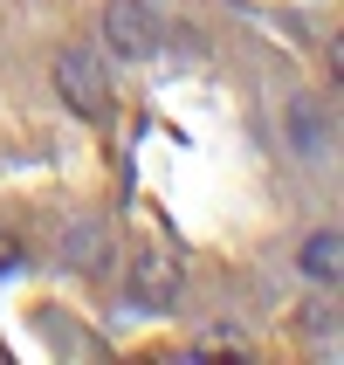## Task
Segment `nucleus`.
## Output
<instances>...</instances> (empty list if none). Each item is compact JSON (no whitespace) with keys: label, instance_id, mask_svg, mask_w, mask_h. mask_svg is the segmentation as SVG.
Here are the masks:
<instances>
[{"label":"nucleus","instance_id":"nucleus-1","mask_svg":"<svg viewBox=\"0 0 344 365\" xmlns=\"http://www.w3.org/2000/svg\"><path fill=\"white\" fill-rule=\"evenodd\" d=\"M48 83H56V97L69 103L83 124H103L110 110H118V90H110V76H103V62L90 56V48H56Z\"/></svg>","mask_w":344,"mask_h":365},{"label":"nucleus","instance_id":"nucleus-2","mask_svg":"<svg viewBox=\"0 0 344 365\" xmlns=\"http://www.w3.org/2000/svg\"><path fill=\"white\" fill-rule=\"evenodd\" d=\"M124 283H131V304L138 310L165 317V310H179V297H186V262L165 242H138L131 262H124Z\"/></svg>","mask_w":344,"mask_h":365},{"label":"nucleus","instance_id":"nucleus-3","mask_svg":"<svg viewBox=\"0 0 344 365\" xmlns=\"http://www.w3.org/2000/svg\"><path fill=\"white\" fill-rule=\"evenodd\" d=\"M97 28H103V48L118 62H152L165 48V28H159V14H152L145 0H110Z\"/></svg>","mask_w":344,"mask_h":365},{"label":"nucleus","instance_id":"nucleus-4","mask_svg":"<svg viewBox=\"0 0 344 365\" xmlns=\"http://www.w3.org/2000/svg\"><path fill=\"white\" fill-rule=\"evenodd\" d=\"M283 131H289V152H303V159H317L330 145V118H324V103H310V97H296L283 110Z\"/></svg>","mask_w":344,"mask_h":365},{"label":"nucleus","instance_id":"nucleus-5","mask_svg":"<svg viewBox=\"0 0 344 365\" xmlns=\"http://www.w3.org/2000/svg\"><path fill=\"white\" fill-rule=\"evenodd\" d=\"M296 262H303L310 283H338V276H344V242L330 235V227H317V235L303 242V255H296Z\"/></svg>","mask_w":344,"mask_h":365},{"label":"nucleus","instance_id":"nucleus-6","mask_svg":"<svg viewBox=\"0 0 344 365\" xmlns=\"http://www.w3.org/2000/svg\"><path fill=\"white\" fill-rule=\"evenodd\" d=\"M62 248H69V262H83V269H103V227H83V235L69 227V242H62Z\"/></svg>","mask_w":344,"mask_h":365},{"label":"nucleus","instance_id":"nucleus-7","mask_svg":"<svg viewBox=\"0 0 344 365\" xmlns=\"http://www.w3.org/2000/svg\"><path fill=\"white\" fill-rule=\"evenodd\" d=\"M193 351H200V359H248V338L241 331H207Z\"/></svg>","mask_w":344,"mask_h":365},{"label":"nucleus","instance_id":"nucleus-8","mask_svg":"<svg viewBox=\"0 0 344 365\" xmlns=\"http://www.w3.org/2000/svg\"><path fill=\"white\" fill-rule=\"evenodd\" d=\"M21 255H28V248H21V235H14V227H0V276H7Z\"/></svg>","mask_w":344,"mask_h":365}]
</instances>
